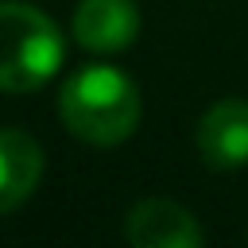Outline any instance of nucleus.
<instances>
[{"mask_svg": "<svg viewBox=\"0 0 248 248\" xmlns=\"http://www.w3.org/2000/svg\"><path fill=\"white\" fill-rule=\"evenodd\" d=\"M140 89L128 74L112 66H81L62 81L58 93V116L62 124L97 147H112L128 140L140 124Z\"/></svg>", "mask_w": 248, "mask_h": 248, "instance_id": "obj_1", "label": "nucleus"}, {"mask_svg": "<svg viewBox=\"0 0 248 248\" xmlns=\"http://www.w3.org/2000/svg\"><path fill=\"white\" fill-rule=\"evenodd\" d=\"M62 66V35L54 19L31 4L0 0V89L31 93Z\"/></svg>", "mask_w": 248, "mask_h": 248, "instance_id": "obj_2", "label": "nucleus"}, {"mask_svg": "<svg viewBox=\"0 0 248 248\" xmlns=\"http://www.w3.org/2000/svg\"><path fill=\"white\" fill-rule=\"evenodd\" d=\"M124 236L132 248H202L205 240L194 213L170 198H143L140 205H132Z\"/></svg>", "mask_w": 248, "mask_h": 248, "instance_id": "obj_3", "label": "nucleus"}, {"mask_svg": "<svg viewBox=\"0 0 248 248\" xmlns=\"http://www.w3.org/2000/svg\"><path fill=\"white\" fill-rule=\"evenodd\" d=\"M198 151L205 167L232 170L248 163V101L225 97L198 120Z\"/></svg>", "mask_w": 248, "mask_h": 248, "instance_id": "obj_4", "label": "nucleus"}, {"mask_svg": "<svg viewBox=\"0 0 248 248\" xmlns=\"http://www.w3.org/2000/svg\"><path fill=\"white\" fill-rule=\"evenodd\" d=\"M140 35V8L132 0H81L74 8V39L85 50H124Z\"/></svg>", "mask_w": 248, "mask_h": 248, "instance_id": "obj_5", "label": "nucleus"}, {"mask_svg": "<svg viewBox=\"0 0 248 248\" xmlns=\"http://www.w3.org/2000/svg\"><path fill=\"white\" fill-rule=\"evenodd\" d=\"M43 178V147L23 128H0V213L23 205Z\"/></svg>", "mask_w": 248, "mask_h": 248, "instance_id": "obj_6", "label": "nucleus"}]
</instances>
